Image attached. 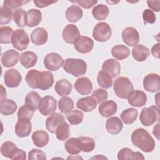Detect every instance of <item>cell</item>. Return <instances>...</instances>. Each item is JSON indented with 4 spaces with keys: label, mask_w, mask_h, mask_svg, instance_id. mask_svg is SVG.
I'll return each mask as SVG.
<instances>
[{
    "label": "cell",
    "mask_w": 160,
    "mask_h": 160,
    "mask_svg": "<svg viewBox=\"0 0 160 160\" xmlns=\"http://www.w3.org/2000/svg\"><path fill=\"white\" fill-rule=\"evenodd\" d=\"M26 81L32 89L45 91L53 85L54 77L50 71L40 72L36 69H32L28 72L26 76Z\"/></svg>",
    "instance_id": "1"
},
{
    "label": "cell",
    "mask_w": 160,
    "mask_h": 160,
    "mask_svg": "<svg viewBox=\"0 0 160 160\" xmlns=\"http://www.w3.org/2000/svg\"><path fill=\"white\" fill-rule=\"evenodd\" d=\"M132 144L145 152H152L155 148V141L150 134L143 128L135 129L131 136Z\"/></svg>",
    "instance_id": "2"
},
{
    "label": "cell",
    "mask_w": 160,
    "mask_h": 160,
    "mask_svg": "<svg viewBox=\"0 0 160 160\" xmlns=\"http://www.w3.org/2000/svg\"><path fill=\"white\" fill-rule=\"evenodd\" d=\"M64 70L74 77L84 75L87 70L86 62L81 59L68 58L62 65Z\"/></svg>",
    "instance_id": "3"
},
{
    "label": "cell",
    "mask_w": 160,
    "mask_h": 160,
    "mask_svg": "<svg viewBox=\"0 0 160 160\" xmlns=\"http://www.w3.org/2000/svg\"><path fill=\"white\" fill-rule=\"evenodd\" d=\"M114 91L118 97L121 99H127L134 91V87L129 78L119 77L114 81Z\"/></svg>",
    "instance_id": "4"
},
{
    "label": "cell",
    "mask_w": 160,
    "mask_h": 160,
    "mask_svg": "<svg viewBox=\"0 0 160 160\" xmlns=\"http://www.w3.org/2000/svg\"><path fill=\"white\" fill-rule=\"evenodd\" d=\"M1 152L3 156L11 159L24 160L26 159V152L19 149L12 141L3 142L1 147Z\"/></svg>",
    "instance_id": "5"
},
{
    "label": "cell",
    "mask_w": 160,
    "mask_h": 160,
    "mask_svg": "<svg viewBox=\"0 0 160 160\" xmlns=\"http://www.w3.org/2000/svg\"><path fill=\"white\" fill-rule=\"evenodd\" d=\"M139 120L142 125L149 126L159 120V108L158 106L144 108L140 114Z\"/></svg>",
    "instance_id": "6"
},
{
    "label": "cell",
    "mask_w": 160,
    "mask_h": 160,
    "mask_svg": "<svg viewBox=\"0 0 160 160\" xmlns=\"http://www.w3.org/2000/svg\"><path fill=\"white\" fill-rule=\"evenodd\" d=\"M112 34L110 26L105 22H100L94 27L92 36L94 39L99 42H106L109 40Z\"/></svg>",
    "instance_id": "7"
},
{
    "label": "cell",
    "mask_w": 160,
    "mask_h": 160,
    "mask_svg": "<svg viewBox=\"0 0 160 160\" xmlns=\"http://www.w3.org/2000/svg\"><path fill=\"white\" fill-rule=\"evenodd\" d=\"M11 43L15 49L22 51L27 49L29 43V39L24 29H18L13 32Z\"/></svg>",
    "instance_id": "8"
},
{
    "label": "cell",
    "mask_w": 160,
    "mask_h": 160,
    "mask_svg": "<svg viewBox=\"0 0 160 160\" xmlns=\"http://www.w3.org/2000/svg\"><path fill=\"white\" fill-rule=\"evenodd\" d=\"M56 108V100L51 96H46L41 98L38 105L39 112L44 116H48L54 113Z\"/></svg>",
    "instance_id": "9"
},
{
    "label": "cell",
    "mask_w": 160,
    "mask_h": 160,
    "mask_svg": "<svg viewBox=\"0 0 160 160\" xmlns=\"http://www.w3.org/2000/svg\"><path fill=\"white\" fill-rule=\"evenodd\" d=\"M64 63L62 58L58 53L50 52L48 54L44 59L45 68L50 71H56L59 69Z\"/></svg>",
    "instance_id": "10"
},
{
    "label": "cell",
    "mask_w": 160,
    "mask_h": 160,
    "mask_svg": "<svg viewBox=\"0 0 160 160\" xmlns=\"http://www.w3.org/2000/svg\"><path fill=\"white\" fill-rule=\"evenodd\" d=\"M94 46V42L91 38L80 36L74 42L75 49L80 53L86 54L91 52Z\"/></svg>",
    "instance_id": "11"
},
{
    "label": "cell",
    "mask_w": 160,
    "mask_h": 160,
    "mask_svg": "<svg viewBox=\"0 0 160 160\" xmlns=\"http://www.w3.org/2000/svg\"><path fill=\"white\" fill-rule=\"evenodd\" d=\"M22 80L20 72L16 69L7 70L4 75V81L5 85L9 88H14L18 87Z\"/></svg>",
    "instance_id": "12"
},
{
    "label": "cell",
    "mask_w": 160,
    "mask_h": 160,
    "mask_svg": "<svg viewBox=\"0 0 160 160\" xmlns=\"http://www.w3.org/2000/svg\"><path fill=\"white\" fill-rule=\"evenodd\" d=\"M143 87L145 90L154 92L160 89V78L158 74H147L143 80Z\"/></svg>",
    "instance_id": "13"
},
{
    "label": "cell",
    "mask_w": 160,
    "mask_h": 160,
    "mask_svg": "<svg viewBox=\"0 0 160 160\" xmlns=\"http://www.w3.org/2000/svg\"><path fill=\"white\" fill-rule=\"evenodd\" d=\"M122 38L126 44L135 46L139 41V34L134 28L127 27L122 32Z\"/></svg>",
    "instance_id": "14"
},
{
    "label": "cell",
    "mask_w": 160,
    "mask_h": 160,
    "mask_svg": "<svg viewBox=\"0 0 160 160\" xmlns=\"http://www.w3.org/2000/svg\"><path fill=\"white\" fill-rule=\"evenodd\" d=\"M31 129L32 125L30 119H18L15 125V133L19 138L28 137L31 132Z\"/></svg>",
    "instance_id": "15"
},
{
    "label": "cell",
    "mask_w": 160,
    "mask_h": 160,
    "mask_svg": "<svg viewBox=\"0 0 160 160\" xmlns=\"http://www.w3.org/2000/svg\"><path fill=\"white\" fill-rule=\"evenodd\" d=\"M62 35L65 42L69 44H74L75 40L80 36V32L76 25L69 24L64 27Z\"/></svg>",
    "instance_id": "16"
},
{
    "label": "cell",
    "mask_w": 160,
    "mask_h": 160,
    "mask_svg": "<svg viewBox=\"0 0 160 160\" xmlns=\"http://www.w3.org/2000/svg\"><path fill=\"white\" fill-rule=\"evenodd\" d=\"M128 103L134 107L140 108L146 104L147 96L144 92L140 90L133 91L128 98Z\"/></svg>",
    "instance_id": "17"
},
{
    "label": "cell",
    "mask_w": 160,
    "mask_h": 160,
    "mask_svg": "<svg viewBox=\"0 0 160 160\" xmlns=\"http://www.w3.org/2000/svg\"><path fill=\"white\" fill-rule=\"evenodd\" d=\"M74 88L81 95H88L92 89V83L89 78L82 77L76 80Z\"/></svg>",
    "instance_id": "18"
},
{
    "label": "cell",
    "mask_w": 160,
    "mask_h": 160,
    "mask_svg": "<svg viewBox=\"0 0 160 160\" xmlns=\"http://www.w3.org/2000/svg\"><path fill=\"white\" fill-rule=\"evenodd\" d=\"M117 109V103L112 100L104 101L99 105L98 108L100 115L104 118H109L115 114Z\"/></svg>",
    "instance_id": "19"
},
{
    "label": "cell",
    "mask_w": 160,
    "mask_h": 160,
    "mask_svg": "<svg viewBox=\"0 0 160 160\" xmlns=\"http://www.w3.org/2000/svg\"><path fill=\"white\" fill-rule=\"evenodd\" d=\"M64 121V116L58 112L51 114L46 120V127L48 131L51 133L56 132L57 128Z\"/></svg>",
    "instance_id": "20"
},
{
    "label": "cell",
    "mask_w": 160,
    "mask_h": 160,
    "mask_svg": "<svg viewBox=\"0 0 160 160\" xmlns=\"http://www.w3.org/2000/svg\"><path fill=\"white\" fill-rule=\"evenodd\" d=\"M19 56V52L16 50L9 49L2 54L1 63L6 68L12 67L18 63Z\"/></svg>",
    "instance_id": "21"
},
{
    "label": "cell",
    "mask_w": 160,
    "mask_h": 160,
    "mask_svg": "<svg viewBox=\"0 0 160 160\" xmlns=\"http://www.w3.org/2000/svg\"><path fill=\"white\" fill-rule=\"evenodd\" d=\"M48 39V33L46 29L43 28H37L32 32L31 39L32 42L36 46L44 44Z\"/></svg>",
    "instance_id": "22"
},
{
    "label": "cell",
    "mask_w": 160,
    "mask_h": 160,
    "mask_svg": "<svg viewBox=\"0 0 160 160\" xmlns=\"http://www.w3.org/2000/svg\"><path fill=\"white\" fill-rule=\"evenodd\" d=\"M102 69L106 71L114 78L119 74L121 72V66L118 61L114 59H108L103 62Z\"/></svg>",
    "instance_id": "23"
},
{
    "label": "cell",
    "mask_w": 160,
    "mask_h": 160,
    "mask_svg": "<svg viewBox=\"0 0 160 160\" xmlns=\"http://www.w3.org/2000/svg\"><path fill=\"white\" fill-rule=\"evenodd\" d=\"M97 104V102L92 96H87L79 99L76 106L80 110L84 112H90L96 108Z\"/></svg>",
    "instance_id": "24"
},
{
    "label": "cell",
    "mask_w": 160,
    "mask_h": 160,
    "mask_svg": "<svg viewBox=\"0 0 160 160\" xmlns=\"http://www.w3.org/2000/svg\"><path fill=\"white\" fill-rule=\"evenodd\" d=\"M106 128L109 133L117 134L122 129L123 124L119 118L116 116L111 117L106 121Z\"/></svg>",
    "instance_id": "25"
},
{
    "label": "cell",
    "mask_w": 160,
    "mask_h": 160,
    "mask_svg": "<svg viewBox=\"0 0 160 160\" xmlns=\"http://www.w3.org/2000/svg\"><path fill=\"white\" fill-rule=\"evenodd\" d=\"M21 64L26 68L33 67L38 61L37 54L32 51H25L20 55Z\"/></svg>",
    "instance_id": "26"
},
{
    "label": "cell",
    "mask_w": 160,
    "mask_h": 160,
    "mask_svg": "<svg viewBox=\"0 0 160 160\" xmlns=\"http://www.w3.org/2000/svg\"><path fill=\"white\" fill-rule=\"evenodd\" d=\"M32 139L35 146L38 148H43L48 144L49 138L46 131L38 130L32 133Z\"/></svg>",
    "instance_id": "27"
},
{
    "label": "cell",
    "mask_w": 160,
    "mask_h": 160,
    "mask_svg": "<svg viewBox=\"0 0 160 160\" xmlns=\"http://www.w3.org/2000/svg\"><path fill=\"white\" fill-rule=\"evenodd\" d=\"M149 54V49L142 44H138L134 46L132 50V55L133 58L139 62H142L146 60Z\"/></svg>",
    "instance_id": "28"
},
{
    "label": "cell",
    "mask_w": 160,
    "mask_h": 160,
    "mask_svg": "<svg viewBox=\"0 0 160 160\" xmlns=\"http://www.w3.org/2000/svg\"><path fill=\"white\" fill-rule=\"evenodd\" d=\"M118 159L119 160L144 159V157L139 152H134L128 148H124L118 152Z\"/></svg>",
    "instance_id": "29"
},
{
    "label": "cell",
    "mask_w": 160,
    "mask_h": 160,
    "mask_svg": "<svg viewBox=\"0 0 160 160\" xmlns=\"http://www.w3.org/2000/svg\"><path fill=\"white\" fill-rule=\"evenodd\" d=\"M72 89L71 83L66 79H62L56 82L54 89L59 96H63L70 94Z\"/></svg>",
    "instance_id": "30"
},
{
    "label": "cell",
    "mask_w": 160,
    "mask_h": 160,
    "mask_svg": "<svg viewBox=\"0 0 160 160\" xmlns=\"http://www.w3.org/2000/svg\"><path fill=\"white\" fill-rule=\"evenodd\" d=\"M83 15L82 9L76 5L69 6L66 11V17L68 21L71 22H78Z\"/></svg>",
    "instance_id": "31"
},
{
    "label": "cell",
    "mask_w": 160,
    "mask_h": 160,
    "mask_svg": "<svg viewBox=\"0 0 160 160\" xmlns=\"http://www.w3.org/2000/svg\"><path fill=\"white\" fill-rule=\"evenodd\" d=\"M77 140L78 148L83 152H91L95 148V141L91 138L81 136L77 138Z\"/></svg>",
    "instance_id": "32"
},
{
    "label": "cell",
    "mask_w": 160,
    "mask_h": 160,
    "mask_svg": "<svg viewBox=\"0 0 160 160\" xmlns=\"http://www.w3.org/2000/svg\"><path fill=\"white\" fill-rule=\"evenodd\" d=\"M28 23L27 26L33 28L38 26L42 20V13L40 10L36 9H31L28 11Z\"/></svg>",
    "instance_id": "33"
},
{
    "label": "cell",
    "mask_w": 160,
    "mask_h": 160,
    "mask_svg": "<svg viewBox=\"0 0 160 160\" xmlns=\"http://www.w3.org/2000/svg\"><path fill=\"white\" fill-rule=\"evenodd\" d=\"M112 56L118 59L122 60L127 58L130 55L129 49L122 44H118L112 47L111 49Z\"/></svg>",
    "instance_id": "34"
},
{
    "label": "cell",
    "mask_w": 160,
    "mask_h": 160,
    "mask_svg": "<svg viewBox=\"0 0 160 160\" xmlns=\"http://www.w3.org/2000/svg\"><path fill=\"white\" fill-rule=\"evenodd\" d=\"M17 109L16 103L12 99H4L1 101L0 112L2 114L9 116L14 114Z\"/></svg>",
    "instance_id": "35"
},
{
    "label": "cell",
    "mask_w": 160,
    "mask_h": 160,
    "mask_svg": "<svg viewBox=\"0 0 160 160\" xmlns=\"http://www.w3.org/2000/svg\"><path fill=\"white\" fill-rule=\"evenodd\" d=\"M97 81L99 86L105 89H108L112 85V78L104 70L99 71Z\"/></svg>",
    "instance_id": "36"
},
{
    "label": "cell",
    "mask_w": 160,
    "mask_h": 160,
    "mask_svg": "<svg viewBox=\"0 0 160 160\" xmlns=\"http://www.w3.org/2000/svg\"><path fill=\"white\" fill-rule=\"evenodd\" d=\"M13 20L16 25L20 28L26 26L28 23V16L25 10L22 8L16 9L13 12Z\"/></svg>",
    "instance_id": "37"
},
{
    "label": "cell",
    "mask_w": 160,
    "mask_h": 160,
    "mask_svg": "<svg viewBox=\"0 0 160 160\" xmlns=\"http://www.w3.org/2000/svg\"><path fill=\"white\" fill-rule=\"evenodd\" d=\"M138 112L137 109L133 108H130L124 110L121 114V118L123 122L126 124H132L137 119Z\"/></svg>",
    "instance_id": "38"
},
{
    "label": "cell",
    "mask_w": 160,
    "mask_h": 160,
    "mask_svg": "<svg viewBox=\"0 0 160 160\" xmlns=\"http://www.w3.org/2000/svg\"><path fill=\"white\" fill-rule=\"evenodd\" d=\"M109 8L106 5L101 4L96 6L92 10L93 17L99 21L104 20L109 15Z\"/></svg>",
    "instance_id": "39"
},
{
    "label": "cell",
    "mask_w": 160,
    "mask_h": 160,
    "mask_svg": "<svg viewBox=\"0 0 160 160\" xmlns=\"http://www.w3.org/2000/svg\"><path fill=\"white\" fill-rule=\"evenodd\" d=\"M58 108L61 112L65 114L68 113L73 109L74 102L71 98L64 96L59 100Z\"/></svg>",
    "instance_id": "40"
},
{
    "label": "cell",
    "mask_w": 160,
    "mask_h": 160,
    "mask_svg": "<svg viewBox=\"0 0 160 160\" xmlns=\"http://www.w3.org/2000/svg\"><path fill=\"white\" fill-rule=\"evenodd\" d=\"M56 135L58 139L63 141L68 138L69 136V126L64 121L62 122L56 130Z\"/></svg>",
    "instance_id": "41"
},
{
    "label": "cell",
    "mask_w": 160,
    "mask_h": 160,
    "mask_svg": "<svg viewBox=\"0 0 160 160\" xmlns=\"http://www.w3.org/2000/svg\"><path fill=\"white\" fill-rule=\"evenodd\" d=\"M35 109L30 105L24 104L20 107L18 112V119H31L34 114Z\"/></svg>",
    "instance_id": "42"
},
{
    "label": "cell",
    "mask_w": 160,
    "mask_h": 160,
    "mask_svg": "<svg viewBox=\"0 0 160 160\" xmlns=\"http://www.w3.org/2000/svg\"><path fill=\"white\" fill-rule=\"evenodd\" d=\"M84 114L79 110H72L69 112L66 115V118L72 125H77L80 124L83 119Z\"/></svg>",
    "instance_id": "43"
},
{
    "label": "cell",
    "mask_w": 160,
    "mask_h": 160,
    "mask_svg": "<svg viewBox=\"0 0 160 160\" xmlns=\"http://www.w3.org/2000/svg\"><path fill=\"white\" fill-rule=\"evenodd\" d=\"M13 32V29L11 27L2 26L0 28V42L1 44H9L11 42V38Z\"/></svg>",
    "instance_id": "44"
},
{
    "label": "cell",
    "mask_w": 160,
    "mask_h": 160,
    "mask_svg": "<svg viewBox=\"0 0 160 160\" xmlns=\"http://www.w3.org/2000/svg\"><path fill=\"white\" fill-rule=\"evenodd\" d=\"M64 148L69 154L72 155L78 154L81 151L78 146L77 138H71L67 140L64 144Z\"/></svg>",
    "instance_id": "45"
},
{
    "label": "cell",
    "mask_w": 160,
    "mask_h": 160,
    "mask_svg": "<svg viewBox=\"0 0 160 160\" xmlns=\"http://www.w3.org/2000/svg\"><path fill=\"white\" fill-rule=\"evenodd\" d=\"M41 99V98L40 96L37 92L31 91L26 95L24 102L26 104L31 106L35 109V110H36L37 109H38V105Z\"/></svg>",
    "instance_id": "46"
},
{
    "label": "cell",
    "mask_w": 160,
    "mask_h": 160,
    "mask_svg": "<svg viewBox=\"0 0 160 160\" xmlns=\"http://www.w3.org/2000/svg\"><path fill=\"white\" fill-rule=\"evenodd\" d=\"M13 16L11 9L5 6H2L0 8V24H7L11 21Z\"/></svg>",
    "instance_id": "47"
},
{
    "label": "cell",
    "mask_w": 160,
    "mask_h": 160,
    "mask_svg": "<svg viewBox=\"0 0 160 160\" xmlns=\"http://www.w3.org/2000/svg\"><path fill=\"white\" fill-rule=\"evenodd\" d=\"M92 97L96 100L98 104H101L108 99V94L106 90L99 88L93 91Z\"/></svg>",
    "instance_id": "48"
},
{
    "label": "cell",
    "mask_w": 160,
    "mask_h": 160,
    "mask_svg": "<svg viewBox=\"0 0 160 160\" xmlns=\"http://www.w3.org/2000/svg\"><path fill=\"white\" fill-rule=\"evenodd\" d=\"M28 159L33 160H45L46 159V156L44 151L38 149H33L29 152Z\"/></svg>",
    "instance_id": "49"
},
{
    "label": "cell",
    "mask_w": 160,
    "mask_h": 160,
    "mask_svg": "<svg viewBox=\"0 0 160 160\" xmlns=\"http://www.w3.org/2000/svg\"><path fill=\"white\" fill-rule=\"evenodd\" d=\"M142 19L144 21V23L145 24H147L154 23L156 22V18L155 14L152 10L146 9L143 11Z\"/></svg>",
    "instance_id": "50"
},
{
    "label": "cell",
    "mask_w": 160,
    "mask_h": 160,
    "mask_svg": "<svg viewBox=\"0 0 160 160\" xmlns=\"http://www.w3.org/2000/svg\"><path fill=\"white\" fill-rule=\"evenodd\" d=\"M29 1H16V0H9L4 1L3 2V6H7L10 9H16L19 8L20 6L26 4L29 2Z\"/></svg>",
    "instance_id": "51"
},
{
    "label": "cell",
    "mask_w": 160,
    "mask_h": 160,
    "mask_svg": "<svg viewBox=\"0 0 160 160\" xmlns=\"http://www.w3.org/2000/svg\"><path fill=\"white\" fill-rule=\"evenodd\" d=\"M75 2L85 9H89L98 3L97 1L94 0H79Z\"/></svg>",
    "instance_id": "52"
},
{
    "label": "cell",
    "mask_w": 160,
    "mask_h": 160,
    "mask_svg": "<svg viewBox=\"0 0 160 160\" xmlns=\"http://www.w3.org/2000/svg\"><path fill=\"white\" fill-rule=\"evenodd\" d=\"M148 5L149 8H150L151 9L156 12L159 11V4L160 1H147Z\"/></svg>",
    "instance_id": "53"
},
{
    "label": "cell",
    "mask_w": 160,
    "mask_h": 160,
    "mask_svg": "<svg viewBox=\"0 0 160 160\" xmlns=\"http://www.w3.org/2000/svg\"><path fill=\"white\" fill-rule=\"evenodd\" d=\"M33 2L34 3V4L36 5V6H37L38 8H42L44 7H47L49 6V5H51L55 2H56V1H34Z\"/></svg>",
    "instance_id": "54"
},
{
    "label": "cell",
    "mask_w": 160,
    "mask_h": 160,
    "mask_svg": "<svg viewBox=\"0 0 160 160\" xmlns=\"http://www.w3.org/2000/svg\"><path fill=\"white\" fill-rule=\"evenodd\" d=\"M151 53L154 57L156 58H159V44H155L151 48Z\"/></svg>",
    "instance_id": "55"
},
{
    "label": "cell",
    "mask_w": 160,
    "mask_h": 160,
    "mask_svg": "<svg viewBox=\"0 0 160 160\" xmlns=\"http://www.w3.org/2000/svg\"><path fill=\"white\" fill-rule=\"evenodd\" d=\"M159 124L158 123L153 128V134L158 139H159Z\"/></svg>",
    "instance_id": "56"
},
{
    "label": "cell",
    "mask_w": 160,
    "mask_h": 160,
    "mask_svg": "<svg viewBox=\"0 0 160 160\" xmlns=\"http://www.w3.org/2000/svg\"><path fill=\"white\" fill-rule=\"evenodd\" d=\"M1 101H4L6 99V89L4 88L2 85H1Z\"/></svg>",
    "instance_id": "57"
}]
</instances>
